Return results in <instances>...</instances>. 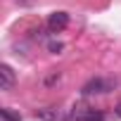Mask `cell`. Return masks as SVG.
Returning a JSON list of instances; mask_svg holds the SVG:
<instances>
[{"label":"cell","mask_w":121,"mask_h":121,"mask_svg":"<svg viewBox=\"0 0 121 121\" xmlns=\"http://www.w3.org/2000/svg\"><path fill=\"white\" fill-rule=\"evenodd\" d=\"M109 88H112V83L109 81H104V78H90L83 88H81V93L88 97V95H100V93H109Z\"/></svg>","instance_id":"6da1fadb"},{"label":"cell","mask_w":121,"mask_h":121,"mask_svg":"<svg viewBox=\"0 0 121 121\" xmlns=\"http://www.w3.org/2000/svg\"><path fill=\"white\" fill-rule=\"evenodd\" d=\"M69 26V14L67 12H52L50 17H48V31L50 33H59V31H64Z\"/></svg>","instance_id":"7a4b0ae2"},{"label":"cell","mask_w":121,"mask_h":121,"mask_svg":"<svg viewBox=\"0 0 121 121\" xmlns=\"http://www.w3.org/2000/svg\"><path fill=\"white\" fill-rule=\"evenodd\" d=\"M17 76H14V69L10 64H0V90H10L14 86Z\"/></svg>","instance_id":"3957f363"},{"label":"cell","mask_w":121,"mask_h":121,"mask_svg":"<svg viewBox=\"0 0 121 121\" xmlns=\"http://www.w3.org/2000/svg\"><path fill=\"white\" fill-rule=\"evenodd\" d=\"M36 116H38L40 121H57V119H59V112L52 109V107H45V109H38Z\"/></svg>","instance_id":"277c9868"},{"label":"cell","mask_w":121,"mask_h":121,"mask_svg":"<svg viewBox=\"0 0 121 121\" xmlns=\"http://www.w3.org/2000/svg\"><path fill=\"white\" fill-rule=\"evenodd\" d=\"M0 116H3L5 121H22V114H19V112H12L10 107H3V109H0Z\"/></svg>","instance_id":"5b68a950"},{"label":"cell","mask_w":121,"mask_h":121,"mask_svg":"<svg viewBox=\"0 0 121 121\" xmlns=\"http://www.w3.org/2000/svg\"><path fill=\"white\" fill-rule=\"evenodd\" d=\"M83 121H104V114L100 109H88V114H86Z\"/></svg>","instance_id":"8992f818"},{"label":"cell","mask_w":121,"mask_h":121,"mask_svg":"<svg viewBox=\"0 0 121 121\" xmlns=\"http://www.w3.org/2000/svg\"><path fill=\"white\" fill-rule=\"evenodd\" d=\"M62 48H64V45L59 43V40H50V43H48V50L55 52V55H57V52H62Z\"/></svg>","instance_id":"52a82bcc"},{"label":"cell","mask_w":121,"mask_h":121,"mask_svg":"<svg viewBox=\"0 0 121 121\" xmlns=\"http://www.w3.org/2000/svg\"><path fill=\"white\" fill-rule=\"evenodd\" d=\"M55 81H59V74H55V76H50V78H45V86H52Z\"/></svg>","instance_id":"ba28073f"},{"label":"cell","mask_w":121,"mask_h":121,"mask_svg":"<svg viewBox=\"0 0 121 121\" xmlns=\"http://www.w3.org/2000/svg\"><path fill=\"white\" fill-rule=\"evenodd\" d=\"M116 116L121 119V100H119V104H116Z\"/></svg>","instance_id":"9c48e42d"}]
</instances>
